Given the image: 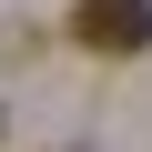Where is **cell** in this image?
Returning <instances> with one entry per match:
<instances>
[{
	"label": "cell",
	"instance_id": "cell-1",
	"mask_svg": "<svg viewBox=\"0 0 152 152\" xmlns=\"http://www.w3.org/2000/svg\"><path fill=\"white\" fill-rule=\"evenodd\" d=\"M71 31H81V51L132 61V51H152V0H81V10H71Z\"/></svg>",
	"mask_w": 152,
	"mask_h": 152
}]
</instances>
